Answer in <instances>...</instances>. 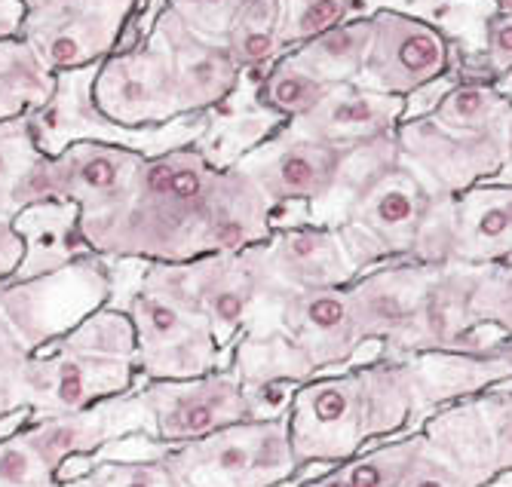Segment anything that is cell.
Masks as SVG:
<instances>
[{"mask_svg":"<svg viewBox=\"0 0 512 487\" xmlns=\"http://www.w3.org/2000/svg\"><path fill=\"white\" fill-rule=\"evenodd\" d=\"M310 221L341 233L359 276L399 261L454 258V197L436 193L405 163L396 135L350 148L332 197L310 209Z\"/></svg>","mask_w":512,"mask_h":487,"instance_id":"cell-1","label":"cell"},{"mask_svg":"<svg viewBox=\"0 0 512 487\" xmlns=\"http://www.w3.org/2000/svg\"><path fill=\"white\" fill-rule=\"evenodd\" d=\"M221 181L197 144L145 157L123 203L80 224L92 255L142 264H188L209 255V221Z\"/></svg>","mask_w":512,"mask_h":487,"instance_id":"cell-2","label":"cell"},{"mask_svg":"<svg viewBox=\"0 0 512 487\" xmlns=\"http://www.w3.org/2000/svg\"><path fill=\"white\" fill-rule=\"evenodd\" d=\"M427 414L421 380L408 359L322 374L292 393V451L301 469L338 466L362 454L368 442L411 432L408 426Z\"/></svg>","mask_w":512,"mask_h":487,"instance_id":"cell-3","label":"cell"},{"mask_svg":"<svg viewBox=\"0 0 512 487\" xmlns=\"http://www.w3.org/2000/svg\"><path fill=\"white\" fill-rule=\"evenodd\" d=\"M135 328L126 310L105 304L46 350L28 371V420L65 417L138 389Z\"/></svg>","mask_w":512,"mask_h":487,"instance_id":"cell-4","label":"cell"},{"mask_svg":"<svg viewBox=\"0 0 512 487\" xmlns=\"http://www.w3.org/2000/svg\"><path fill=\"white\" fill-rule=\"evenodd\" d=\"M135 328V365L142 380H191L224 368L212 325L181 298L166 264H142L123 301Z\"/></svg>","mask_w":512,"mask_h":487,"instance_id":"cell-5","label":"cell"},{"mask_svg":"<svg viewBox=\"0 0 512 487\" xmlns=\"http://www.w3.org/2000/svg\"><path fill=\"white\" fill-rule=\"evenodd\" d=\"M96 71L77 68V71H59L56 74V92L40 111L28 114L31 135L43 157H59L77 141H96V144H114V148H129L145 157H160L178 148H191L209 129V114H191L178 117L166 126L151 129H126L108 120L92 95Z\"/></svg>","mask_w":512,"mask_h":487,"instance_id":"cell-6","label":"cell"},{"mask_svg":"<svg viewBox=\"0 0 512 487\" xmlns=\"http://www.w3.org/2000/svg\"><path fill=\"white\" fill-rule=\"evenodd\" d=\"M154 451L188 487H283L301 466L292 451L289 411L218 429L188 445H157Z\"/></svg>","mask_w":512,"mask_h":487,"instance_id":"cell-7","label":"cell"},{"mask_svg":"<svg viewBox=\"0 0 512 487\" xmlns=\"http://www.w3.org/2000/svg\"><path fill=\"white\" fill-rule=\"evenodd\" d=\"M166 270L181 298L212 325L221 353L234 350L243 334L264 331L279 298L286 295L267 270L264 246L166 264Z\"/></svg>","mask_w":512,"mask_h":487,"instance_id":"cell-8","label":"cell"},{"mask_svg":"<svg viewBox=\"0 0 512 487\" xmlns=\"http://www.w3.org/2000/svg\"><path fill=\"white\" fill-rule=\"evenodd\" d=\"M114 298V267L102 255H86L77 264L25 282L0 285V313L25 340L31 353H40L86 316L102 310Z\"/></svg>","mask_w":512,"mask_h":487,"instance_id":"cell-9","label":"cell"},{"mask_svg":"<svg viewBox=\"0 0 512 487\" xmlns=\"http://www.w3.org/2000/svg\"><path fill=\"white\" fill-rule=\"evenodd\" d=\"M145 4L148 0H34L22 40L53 74L92 68L117 53Z\"/></svg>","mask_w":512,"mask_h":487,"instance_id":"cell-10","label":"cell"},{"mask_svg":"<svg viewBox=\"0 0 512 487\" xmlns=\"http://www.w3.org/2000/svg\"><path fill=\"white\" fill-rule=\"evenodd\" d=\"M145 154L114 144L77 141L59 157H40L16 193V212L34 203L62 200L80 206V224H89L123 203Z\"/></svg>","mask_w":512,"mask_h":487,"instance_id":"cell-11","label":"cell"},{"mask_svg":"<svg viewBox=\"0 0 512 487\" xmlns=\"http://www.w3.org/2000/svg\"><path fill=\"white\" fill-rule=\"evenodd\" d=\"M135 399L151 417L154 442L166 448L188 445L218 429L258 420L249 393L230 365L191 380H142Z\"/></svg>","mask_w":512,"mask_h":487,"instance_id":"cell-12","label":"cell"},{"mask_svg":"<svg viewBox=\"0 0 512 487\" xmlns=\"http://www.w3.org/2000/svg\"><path fill=\"white\" fill-rule=\"evenodd\" d=\"M417 429L430 451L467 469L485 487L512 475V389L506 386L442 405Z\"/></svg>","mask_w":512,"mask_h":487,"instance_id":"cell-13","label":"cell"},{"mask_svg":"<svg viewBox=\"0 0 512 487\" xmlns=\"http://www.w3.org/2000/svg\"><path fill=\"white\" fill-rule=\"evenodd\" d=\"M454 43L430 22L402 10L371 13V40L356 86L408 99L454 68Z\"/></svg>","mask_w":512,"mask_h":487,"instance_id":"cell-14","label":"cell"},{"mask_svg":"<svg viewBox=\"0 0 512 487\" xmlns=\"http://www.w3.org/2000/svg\"><path fill=\"white\" fill-rule=\"evenodd\" d=\"M92 95H96L99 111L126 129L166 126L184 117L169 46L154 31L142 46L129 53H114L99 65Z\"/></svg>","mask_w":512,"mask_h":487,"instance_id":"cell-15","label":"cell"},{"mask_svg":"<svg viewBox=\"0 0 512 487\" xmlns=\"http://www.w3.org/2000/svg\"><path fill=\"white\" fill-rule=\"evenodd\" d=\"M264 331H279L307 362L313 377L347 368L368 344L350 285L283 295Z\"/></svg>","mask_w":512,"mask_h":487,"instance_id":"cell-16","label":"cell"},{"mask_svg":"<svg viewBox=\"0 0 512 487\" xmlns=\"http://www.w3.org/2000/svg\"><path fill=\"white\" fill-rule=\"evenodd\" d=\"M347 151L350 148L322 144L292 132L289 126H279L234 166H240L264 190V197L276 209L301 206L310 215L313 206L332 197Z\"/></svg>","mask_w":512,"mask_h":487,"instance_id":"cell-17","label":"cell"},{"mask_svg":"<svg viewBox=\"0 0 512 487\" xmlns=\"http://www.w3.org/2000/svg\"><path fill=\"white\" fill-rule=\"evenodd\" d=\"M393 135L405 163L445 197H460L506 169L503 132L463 135L439 126L433 117H421L399 123Z\"/></svg>","mask_w":512,"mask_h":487,"instance_id":"cell-18","label":"cell"},{"mask_svg":"<svg viewBox=\"0 0 512 487\" xmlns=\"http://www.w3.org/2000/svg\"><path fill=\"white\" fill-rule=\"evenodd\" d=\"M479 273L482 264H427L411 356L485 353L497 344L479 322Z\"/></svg>","mask_w":512,"mask_h":487,"instance_id":"cell-19","label":"cell"},{"mask_svg":"<svg viewBox=\"0 0 512 487\" xmlns=\"http://www.w3.org/2000/svg\"><path fill=\"white\" fill-rule=\"evenodd\" d=\"M19 435L37 451V457L65 481V466L71 460L108 451L129 435L154 438V426H151L145 405L135 399V393H129V396L105 399L86 411H74L65 417L25 420L19 426Z\"/></svg>","mask_w":512,"mask_h":487,"instance_id":"cell-20","label":"cell"},{"mask_svg":"<svg viewBox=\"0 0 512 487\" xmlns=\"http://www.w3.org/2000/svg\"><path fill=\"white\" fill-rule=\"evenodd\" d=\"M427 264L399 261L375 267L350 282L356 316L368 344H381V359H408L421 310Z\"/></svg>","mask_w":512,"mask_h":487,"instance_id":"cell-21","label":"cell"},{"mask_svg":"<svg viewBox=\"0 0 512 487\" xmlns=\"http://www.w3.org/2000/svg\"><path fill=\"white\" fill-rule=\"evenodd\" d=\"M151 31L160 34L169 46L184 117L209 114L237 92L243 68L237 65L234 53L227 50V43L191 31L169 7L157 16Z\"/></svg>","mask_w":512,"mask_h":487,"instance_id":"cell-22","label":"cell"},{"mask_svg":"<svg viewBox=\"0 0 512 487\" xmlns=\"http://www.w3.org/2000/svg\"><path fill=\"white\" fill-rule=\"evenodd\" d=\"M264 261L273 282L286 295L316 288H341L359 276L341 233L329 224L313 221L279 224L264 242Z\"/></svg>","mask_w":512,"mask_h":487,"instance_id":"cell-23","label":"cell"},{"mask_svg":"<svg viewBox=\"0 0 512 487\" xmlns=\"http://www.w3.org/2000/svg\"><path fill=\"white\" fill-rule=\"evenodd\" d=\"M402 117H405V99H399V95L368 92L356 83H338L319 102L316 111L286 126L322 144L356 148V144L393 135Z\"/></svg>","mask_w":512,"mask_h":487,"instance_id":"cell-24","label":"cell"},{"mask_svg":"<svg viewBox=\"0 0 512 487\" xmlns=\"http://www.w3.org/2000/svg\"><path fill=\"white\" fill-rule=\"evenodd\" d=\"M512 264V181H485L454 197V258Z\"/></svg>","mask_w":512,"mask_h":487,"instance_id":"cell-25","label":"cell"},{"mask_svg":"<svg viewBox=\"0 0 512 487\" xmlns=\"http://www.w3.org/2000/svg\"><path fill=\"white\" fill-rule=\"evenodd\" d=\"M13 227L25 242V258L10 282L50 276L92 255L80 230V206L74 203L46 200L25 206L13 215Z\"/></svg>","mask_w":512,"mask_h":487,"instance_id":"cell-26","label":"cell"},{"mask_svg":"<svg viewBox=\"0 0 512 487\" xmlns=\"http://www.w3.org/2000/svg\"><path fill=\"white\" fill-rule=\"evenodd\" d=\"M424 389L427 411L488 393L512 380V353L506 344H494L485 353H421L408 356Z\"/></svg>","mask_w":512,"mask_h":487,"instance_id":"cell-27","label":"cell"},{"mask_svg":"<svg viewBox=\"0 0 512 487\" xmlns=\"http://www.w3.org/2000/svg\"><path fill=\"white\" fill-rule=\"evenodd\" d=\"M368 40H371V16H359L307 40L289 56L329 86L356 83L365 65Z\"/></svg>","mask_w":512,"mask_h":487,"instance_id":"cell-28","label":"cell"},{"mask_svg":"<svg viewBox=\"0 0 512 487\" xmlns=\"http://www.w3.org/2000/svg\"><path fill=\"white\" fill-rule=\"evenodd\" d=\"M56 92V74L25 40L0 43V123L40 111Z\"/></svg>","mask_w":512,"mask_h":487,"instance_id":"cell-29","label":"cell"},{"mask_svg":"<svg viewBox=\"0 0 512 487\" xmlns=\"http://www.w3.org/2000/svg\"><path fill=\"white\" fill-rule=\"evenodd\" d=\"M279 28H283V0H243L224 43L243 71H264L286 56Z\"/></svg>","mask_w":512,"mask_h":487,"instance_id":"cell-30","label":"cell"},{"mask_svg":"<svg viewBox=\"0 0 512 487\" xmlns=\"http://www.w3.org/2000/svg\"><path fill=\"white\" fill-rule=\"evenodd\" d=\"M332 92L329 83H322L319 77H313L304 65H298L292 56H283L279 62H273L267 71L258 74L255 83V102L279 117L283 123L301 120L310 111L319 108V102Z\"/></svg>","mask_w":512,"mask_h":487,"instance_id":"cell-31","label":"cell"},{"mask_svg":"<svg viewBox=\"0 0 512 487\" xmlns=\"http://www.w3.org/2000/svg\"><path fill=\"white\" fill-rule=\"evenodd\" d=\"M509 108L512 102L494 83L460 80L430 117L439 126L463 135H488V132H503Z\"/></svg>","mask_w":512,"mask_h":487,"instance_id":"cell-32","label":"cell"},{"mask_svg":"<svg viewBox=\"0 0 512 487\" xmlns=\"http://www.w3.org/2000/svg\"><path fill=\"white\" fill-rule=\"evenodd\" d=\"M359 16H368L362 0H283V28H279V40H283V50L289 56L307 40Z\"/></svg>","mask_w":512,"mask_h":487,"instance_id":"cell-33","label":"cell"},{"mask_svg":"<svg viewBox=\"0 0 512 487\" xmlns=\"http://www.w3.org/2000/svg\"><path fill=\"white\" fill-rule=\"evenodd\" d=\"M40 148L31 135V120L16 117L0 123V215H16V193L25 175L40 160Z\"/></svg>","mask_w":512,"mask_h":487,"instance_id":"cell-34","label":"cell"},{"mask_svg":"<svg viewBox=\"0 0 512 487\" xmlns=\"http://www.w3.org/2000/svg\"><path fill=\"white\" fill-rule=\"evenodd\" d=\"M151 457H129V460H102L89 472H83L86 487H188L184 478L154 451Z\"/></svg>","mask_w":512,"mask_h":487,"instance_id":"cell-35","label":"cell"},{"mask_svg":"<svg viewBox=\"0 0 512 487\" xmlns=\"http://www.w3.org/2000/svg\"><path fill=\"white\" fill-rule=\"evenodd\" d=\"M65 481L46 466L37 451L19 435L0 438V487H62Z\"/></svg>","mask_w":512,"mask_h":487,"instance_id":"cell-36","label":"cell"},{"mask_svg":"<svg viewBox=\"0 0 512 487\" xmlns=\"http://www.w3.org/2000/svg\"><path fill=\"white\" fill-rule=\"evenodd\" d=\"M166 7L191 31L224 43L230 25H234L243 7V0H169Z\"/></svg>","mask_w":512,"mask_h":487,"instance_id":"cell-37","label":"cell"},{"mask_svg":"<svg viewBox=\"0 0 512 487\" xmlns=\"http://www.w3.org/2000/svg\"><path fill=\"white\" fill-rule=\"evenodd\" d=\"M393 487H485V484L467 469H460L451 460L430 451V445H424L421 457L408 466V472Z\"/></svg>","mask_w":512,"mask_h":487,"instance_id":"cell-38","label":"cell"},{"mask_svg":"<svg viewBox=\"0 0 512 487\" xmlns=\"http://www.w3.org/2000/svg\"><path fill=\"white\" fill-rule=\"evenodd\" d=\"M34 353L25 347V340L13 331V325L0 313V380L19 383L28 396V371H31Z\"/></svg>","mask_w":512,"mask_h":487,"instance_id":"cell-39","label":"cell"},{"mask_svg":"<svg viewBox=\"0 0 512 487\" xmlns=\"http://www.w3.org/2000/svg\"><path fill=\"white\" fill-rule=\"evenodd\" d=\"M25 19H28L25 0H0V43L22 40Z\"/></svg>","mask_w":512,"mask_h":487,"instance_id":"cell-40","label":"cell"},{"mask_svg":"<svg viewBox=\"0 0 512 487\" xmlns=\"http://www.w3.org/2000/svg\"><path fill=\"white\" fill-rule=\"evenodd\" d=\"M494 13H512V0H491Z\"/></svg>","mask_w":512,"mask_h":487,"instance_id":"cell-41","label":"cell"},{"mask_svg":"<svg viewBox=\"0 0 512 487\" xmlns=\"http://www.w3.org/2000/svg\"><path fill=\"white\" fill-rule=\"evenodd\" d=\"M62 487H86V484H83V475H77V478H65Z\"/></svg>","mask_w":512,"mask_h":487,"instance_id":"cell-42","label":"cell"},{"mask_svg":"<svg viewBox=\"0 0 512 487\" xmlns=\"http://www.w3.org/2000/svg\"><path fill=\"white\" fill-rule=\"evenodd\" d=\"M503 344H506V350L512 353V340H503Z\"/></svg>","mask_w":512,"mask_h":487,"instance_id":"cell-43","label":"cell"},{"mask_svg":"<svg viewBox=\"0 0 512 487\" xmlns=\"http://www.w3.org/2000/svg\"><path fill=\"white\" fill-rule=\"evenodd\" d=\"M25 4H28V7H31V4H34V0H25Z\"/></svg>","mask_w":512,"mask_h":487,"instance_id":"cell-44","label":"cell"}]
</instances>
